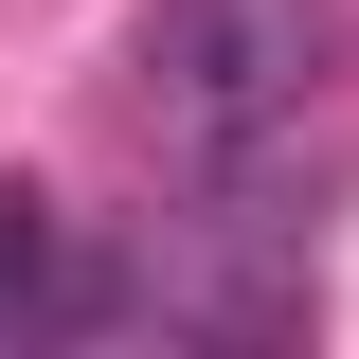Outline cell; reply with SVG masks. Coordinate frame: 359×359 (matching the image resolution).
I'll return each mask as SVG.
<instances>
[{"label":"cell","mask_w":359,"mask_h":359,"mask_svg":"<svg viewBox=\"0 0 359 359\" xmlns=\"http://www.w3.org/2000/svg\"><path fill=\"white\" fill-rule=\"evenodd\" d=\"M323 54H341V0H144L126 18V126L162 180H252L306 126Z\"/></svg>","instance_id":"1"},{"label":"cell","mask_w":359,"mask_h":359,"mask_svg":"<svg viewBox=\"0 0 359 359\" xmlns=\"http://www.w3.org/2000/svg\"><path fill=\"white\" fill-rule=\"evenodd\" d=\"M72 306V252H54V198L36 180H0V341H18V323H54Z\"/></svg>","instance_id":"2"}]
</instances>
